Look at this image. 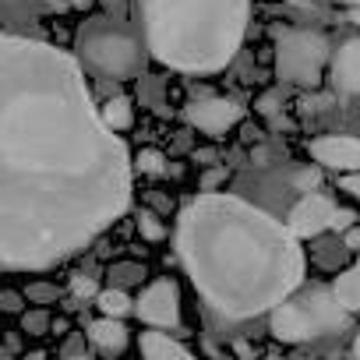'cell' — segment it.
Segmentation results:
<instances>
[{
  "label": "cell",
  "mask_w": 360,
  "mask_h": 360,
  "mask_svg": "<svg viewBox=\"0 0 360 360\" xmlns=\"http://www.w3.org/2000/svg\"><path fill=\"white\" fill-rule=\"evenodd\" d=\"M89 339L103 349V353H120L127 346V328L117 318H99L89 325Z\"/></svg>",
  "instance_id": "obj_13"
},
{
  "label": "cell",
  "mask_w": 360,
  "mask_h": 360,
  "mask_svg": "<svg viewBox=\"0 0 360 360\" xmlns=\"http://www.w3.org/2000/svg\"><path fill=\"white\" fill-rule=\"evenodd\" d=\"M335 212H339V209H335L325 195H304V198L293 205L286 226L293 230L297 240H300V237H318L321 230H328V226L335 223Z\"/></svg>",
  "instance_id": "obj_7"
},
{
  "label": "cell",
  "mask_w": 360,
  "mask_h": 360,
  "mask_svg": "<svg viewBox=\"0 0 360 360\" xmlns=\"http://www.w3.org/2000/svg\"><path fill=\"white\" fill-rule=\"evenodd\" d=\"M176 255L202 300L233 321L272 314L304 279L290 226L233 195H202L176 223Z\"/></svg>",
  "instance_id": "obj_2"
},
{
  "label": "cell",
  "mask_w": 360,
  "mask_h": 360,
  "mask_svg": "<svg viewBox=\"0 0 360 360\" xmlns=\"http://www.w3.org/2000/svg\"><path fill=\"white\" fill-rule=\"evenodd\" d=\"M332 293H335V300H339L342 311H360V262L349 265V269L332 283Z\"/></svg>",
  "instance_id": "obj_14"
},
{
  "label": "cell",
  "mask_w": 360,
  "mask_h": 360,
  "mask_svg": "<svg viewBox=\"0 0 360 360\" xmlns=\"http://www.w3.org/2000/svg\"><path fill=\"white\" fill-rule=\"evenodd\" d=\"M71 290H75V297H99L103 290L96 286V279H89V276H75V283H71Z\"/></svg>",
  "instance_id": "obj_22"
},
{
  "label": "cell",
  "mask_w": 360,
  "mask_h": 360,
  "mask_svg": "<svg viewBox=\"0 0 360 360\" xmlns=\"http://www.w3.org/2000/svg\"><path fill=\"white\" fill-rule=\"evenodd\" d=\"M138 166H141V173H162V169H166V159H162V152H155V148H141Z\"/></svg>",
  "instance_id": "obj_18"
},
{
  "label": "cell",
  "mask_w": 360,
  "mask_h": 360,
  "mask_svg": "<svg viewBox=\"0 0 360 360\" xmlns=\"http://www.w3.org/2000/svg\"><path fill=\"white\" fill-rule=\"evenodd\" d=\"M346 4H360V0H346Z\"/></svg>",
  "instance_id": "obj_31"
},
{
  "label": "cell",
  "mask_w": 360,
  "mask_h": 360,
  "mask_svg": "<svg viewBox=\"0 0 360 360\" xmlns=\"http://www.w3.org/2000/svg\"><path fill=\"white\" fill-rule=\"evenodd\" d=\"M71 360H89V356H71Z\"/></svg>",
  "instance_id": "obj_30"
},
{
  "label": "cell",
  "mask_w": 360,
  "mask_h": 360,
  "mask_svg": "<svg viewBox=\"0 0 360 360\" xmlns=\"http://www.w3.org/2000/svg\"><path fill=\"white\" fill-rule=\"evenodd\" d=\"M332 68V50L321 32L311 29H279L276 36V75L290 85L314 89Z\"/></svg>",
  "instance_id": "obj_5"
},
{
  "label": "cell",
  "mask_w": 360,
  "mask_h": 360,
  "mask_svg": "<svg viewBox=\"0 0 360 360\" xmlns=\"http://www.w3.org/2000/svg\"><path fill=\"white\" fill-rule=\"evenodd\" d=\"M57 297H60V290L53 283H29L25 286V300H32V304H53Z\"/></svg>",
  "instance_id": "obj_17"
},
{
  "label": "cell",
  "mask_w": 360,
  "mask_h": 360,
  "mask_svg": "<svg viewBox=\"0 0 360 360\" xmlns=\"http://www.w3.org/2000/svg\"><path fill=\"white\" fill-rule=\"evenodd\" d=\"M353 353H356V360H360V335H356V342H353Z\"/></svg>",
  "instance_id": "obj_29"
},
{
  "label": "cell",
  "mask_w": 360,
  "mask_h": 360,
  "mask_svg": "<svg viewBox=\"0 0 360 360\" xmlns=\"http://www.w3.org/2000/svg\"><path fill=\"white\" fill-rule=\"evenodd\" d=\"M269 360H276V356H269Z\"/></svg>",
  "instance_id": "obj_32"
},
{
  "label": "cell",
  "mask_w": 360,
  "mask_h": 360,
  "mask_svg": "<svg viewBox=\"0 0 360 360\" xmlns=\"http://www.w3.org/2000/svg\"><path fill=\"white\" fill-rule=\"evenodd\" d=\"M223 176H226V169H216V173H209V176H205V184H202V191H212V188L219 184V180H223Z\"/></svg>",
  "instance_id": "obj_25"
},
{
  "label": "cell",
  "mask_w": 360,
  "mask_h": 360,
  "mask_svg": "<svg viewBox=\"0 0 360 360\" xmlns=\"http://www.w3.org/2000/svg\"><path fill=\"white\" fill-rule=\"evenodd\" d=\"M131 205V155L64 50L0 39V262L50 269Z\"/></svg>",
  "instance_id": "obj_1"
},
{
  "label": "cell",
  "mask_w": 360,
  "mask_h": 360,
  "mask_svg": "<svg viewBox=\"0 0 360 360\" xmlns=\"http://www.w3.org/2000/svg\"><path fill=\"white\" fill-rule=\"evenodd\" d=\"M141 353H145V360H195L166 332H141Z\"/></svg>",
  "instance_id": "obj_12"
},
{
  "label": "cell",
  "mask_w": 360,
  "mask_h": 360,
  "mask_svg": "<svg viewBox=\"0 0 360 360\" xmlns=\"http://www.w3.org/2000/svg\"><path fill=\"white\" fill-rule=\"evenodd\" d=\"M311 155H314V162H321L325 169L360 173V138H346V134L314 138V141H311Z\"/></svg>",
  "instance_id": "obj_9"
},
{
  "label": "cell",
  "mask_w": 360,
  "mask_h": 360,
  "mask_svg": "<svg viewBox=\"0 0 360 360\" xmlns=\"http://www.w3.org/2000/svg\"><path fill=\"white\" fill-rule=\"evenodd\" d=\"M96 300H99V307H103V314H106V318H120V314H127V311H131V300H127V293H124L120 286L103 290Z\"/></svg>",
  "instance_id": "obj_16"
},
{
  "label": "cell",
  "mask_w": 360,
  "mask_h": 360,
  "mask_svg": "<svg viewBox=\"0 0 360 360\" xmlns=\"http://www.w3.org/2000/svg\"><path fill=\"white\" fill-rule=\"evenodd\" d=\"M184 117L191 127H198L205 134H223L244 117V106L233 99H202V103H191L184 110Z\"/></svg>",
  "instance_id": "obj_8"
},
{
  "label": "cell",
  "mask_w": 360,
  "mask_h": 360,
  "mask_svg": "<svg viewBox=\"0 0 360 360\" xmlns=\"http://www.w3.org/2000/svg\"><path fill=\"white\" fill-rule=\"evenodd\" d=\"M349 223H353V216H349V212H342V209H339V212H335V223H332V230H346V226H349Z\"/></svg>",
  "instance_id": "obj_26"
},
{
  "label": "cell",
  "mask_w": 360,
  "mask_h": 360,
  "mask_svg": "<svg viewBox=\"0 0 360 360\" xmlns=\"http://www.w3.org/2000/svg\"><path fill=\"white\" fill-rule=\"evenodd\" d=\"M71 4H75V8H89V0H71Z\"/></svg>",
  "instance_id": "obj_28"
},
{
  "label": "cell",
  "mask_w": 360,
  "mask_h": 360,
  "mask_svg": "<svg viewBox=\"0 0 360 360\" xmlns=\"http://www.w3.org/2000/svg\"><path fill=\"white\" fill-rule=\"evenodd\" d=\"M0 300H4V311H18V307H22V304H18V293H11V290L0 293Z\"/></svg>",
  "instance_id": "obj_24"
},
{
  "label": "cell",
  "mask_w": 360,
  "mask_h": 360,
  "mask_svg": "<svg viewBox=\"0 0 360 360\" xmlns=\"http://www.w3.org/2000/svg\"><path fill=\"white\" fill-rule=\"evenodd\" d=\"M138 230H141L148 240H159V237L166 233V230H162V223H159L152 212H141V216H138Z\"/></svg>",
  "instance_id": "obj_21"
},
{
  "label": "cell",
  "mask_w": 360,
  "mask_h": 360,
  "mask_svg": "<svg viewBox=\"0 0 360 360\" xmlns=\"http://www.w3.org/2000/svg\"><path fill=\"white\" fill-rule=\"evenodd\" d=\"M148 53L188 75L223 71L248 32V0H138Z\"/></svg>",
  "instance_id": "obj_3"
},
{
  "label": "cell",
  "mask_w": 360,
  "mask_h": 360,
  "mask_svg": "<svg viewBox=\"0 0 360 360\" xmlns=\"http://www.w3.org/2000/svg\"><path fill=\"white\" fill-rule=\"evenodd\" d=\"M342 191H349L353 198H360V173H346L342 176Z\"/></svg>",
  "instance_id": "obj_23"
},
{
  "label": "cell",
  "mask_w": 360,
  "mask_h": 360,
  "mask_svg": "<svg viewBox=\"0 0 360 360\" xmlns=\"http://www.w3.org/2000/svg\"><path fill=\"white\" fill-rule=\"evenodd\" d=\"M272 332H276L283 342H304L307 335H318L321 325H318L314 311L307 307V300H304V304L286 300V304H279V307L272 311Z\"/></svg>",
  "instance_id": "obj_10"
},
{
  "label": "cell",
  "mask_w": 360,
  "mask_h": 360,
  "mask_svg": "<svg viewBox=\"0 0 360 360\" xmlns=\"http://www.w3.org/2000/svg\"><path fill=\"white\" fill-rule=\"evenodd\" d=\"M297 184H300V188H314V184H318V173H300Z\"/></svg>",
  "instance_id": "obj_27"
},
{
  "label": "cell",
  "mask_w": 360,
  "mask_h": 360,
  "mask_svg": "<svg viewBox=\"0 0 360 360\" xmlns=\"http://www.w3.org/2000/svg\"><path fill=\"white\" fill-rule=\"evenodd\" d=\"M134 311L152 328H176L180 325V290H176V283L173 279H155L141 293Z\"/></svg>",
  "instance_id": "obj_6"
},
{
  "label": "cell",
  "mask_w": 360,
  "mask_h": 360,
  "mask_svg": "<svg viewBox=\"0 0 360 360\" xmlns=\"http://www.w3.org/2000/svg\"><path fill=\"white\" fill-rule=\"evenodd\" d=\"M46 325H50V314H46V311H29V314L22 318V328H25L29 335H43Z\"/></svg>",
  "instance_id": "obj_20"
},
{
  "label": "cell",
  "mask_w": 360,
  "mask_h": 360,
  "mask_svg": "<svg viewBox=\"0 0 360 360\" xmlns=\"http://www.w3.org/2000/svg\"><path fill=\"white\" fill-rule=\"evenodd\" d=\"M75 46H78V57L106 75V78H134L145 71V57H148V43L145 36H138L131 25L117 22V18H89L78 36H75Z\"/></svg>",
  "instance_id": "obj_4"
},
{
  "label": "cell",
  "mask_w": 360,
  "mask_h": 360,
  "mask_svg": "<svg viewBox=\"0 0 360 360\" xmlns=\"http://www.w3.org/2000/svg\"><path fill=\"white\" fill-rule=\"evenodd\" d=\"M103 120H106L113 131H127V127H131V103H127L124 96L110 99V103L103 106Z\"/></svg>",
  "instance_id": "obj_15"
},
{
  "label": "cell",
  "mask_w": 360,
  "mask_h": 360,
  "mask_svg": "<svg viewBox=\"0 0 360 360\" xmlns=\"http://www.w3.org/2000/svg\"><path fill=\"white\" fill-rule=\"evenodd\" d=\"M113 283H141V276H145V269L141 265H131V262H124V265H113Z\"/></svg>",
  "instance_id": "obj_19"
},
{
  "label": "cell",
  "mask_w": 360,
  "mask_h": 360,
  "mask_svg": "<svg viewBox=\"0 0 360 360\" xmlns=\"http://www.w3.org/2000/svg\"><path fill=\"white\" fill-rule=\"evenodd\" d=\"M332 82L346 96H360V36L346 39L332 53Z\"/></svg>",
  "instance_id": "obj_11"
}]
</instances>
